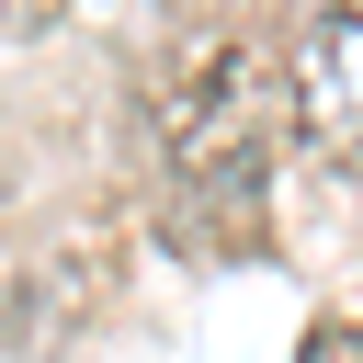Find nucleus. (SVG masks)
Listing matches in <instances>:
<instances>
[{
	"mask_svg": "<svg viewBox=\"0 0 363 363\" xmlns=\"http://www.w3.org/2000/svg\"><path fill=\"white\" fill-rule=\"evenodd\" d=\"M306 363H363V318H340V329H318V340H306Z\"/></svg>",
	"mask_w": 363,
	"mask_h": 363,
	"instance_id": "obj_3",
	"label": "nucleus"
},
{
	"mask_svg": "<svg viewBox=\"0 0 363 363\" xmlns=\"http://www.w3.org/2000/svg\"><path fill=\"white\" fill-rule=\"evenodd\" d=\"M295 113L318 125L329 159L363 170V0H318V23L295 45Z\"/></svg>",
	"mask_w": 363,
	"mask_h": 363,
	"instance_id": "obj_2",
	"label": "nucleus"
},
{
	"mask_svg": "<svg viewBox=\"0 0 363 363\" xmlns=\"http://www.w3.org/2000/svg\"><path fill=\"white\" fill-rule=\"evenodd\" d=\"M23 11H91V0H23Z\"/></svg>",
	"mask_w": 363,
	"mask_h": 363,
	"instance_id": "obj_4",
	"label": "nucleus"
},
{
	"mask_svg": "<svg viewBox=\"0 0 363 363\" xmlns=\"http://www.w3.org/2000/svg\"><path fill=\"white\" fill-rule=\"evenodd\" d=\"M284 125H295V79L261 34H204L159 79V159L193 204H250L272 182Z\"/></svg>",
	"mask_w": 363,
	"mask_h": 363,
	"instance_id": "obj_1",
	"label": "nucleus"
},
{
	"mask_svg": "<svg viewBox=\"0 0 363 363\" xmlns=\"http://www.w3.org/2000/svg\"><path fill=\"white\" fill-rule=\"evenodd\" d=\"M193 11H238V0H193Z\"/></svg>",
	"mask_w": 363,
	"mask_h": 363,
	"instance_id": "obj_5",
	"label": "nucleus"
}]
</instances>
